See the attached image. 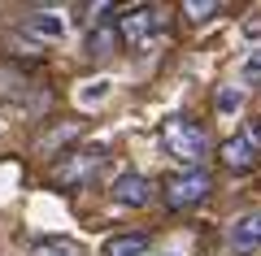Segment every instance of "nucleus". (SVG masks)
<instances>
[{"label":"nucleus","mask_w":261,"mask_h":256,"mask_svg":"<svg viewBox=\"0 0 261 256\" xmlns=\"http://www.w3.org/2000/svg\"><path fill=\"white\" fill-rule=\"evenodd\" d=\"M166 18L170 13L161 9V5H135V9H126L118 18L122 44H126L130 52H152L157 39H161V31H166Z\"/></svg>","instance_id":"nucleus-1"},{"label":"nucleus","mask_w":261,"mask_h":256,"mask_svg":"<svg viewBox=\"0 0 261 256\" xmlns=\"http://www.w3.org/2000/svg\"><path fill=\"white\" fill-rule=\"evenodd\" d=\"M161 144H166V156H174L187 169H200V161H205V152H209L205 130L196 126L192 118H166L161 122Z\"/></svg>","instance_id":"nucleus-2"},{"label":"nucleus","mask_w":261,"mask_h":256,"mask_svg":"<svg viewBox=\"0 0 261 256\" xmlns=\"http://www.w3.org/2000/svg\"><path fill=\"white\" fill-rule=\"evenodd\" d=\"M209 191H214V174L209 169H183L166 183V204L170 209H196V204H205Z\"/></svg>","instance_id":"nucleus-3"},{"label":"nucleus","mask_w":261,"mask_h":256,"mask_svg":"<svg viewBox=\"0 0 261 256\" xmlns=\"http://www.w3.org/2000/svg\"><path fill=\"white\" fill-rule=\"evenodd\" d=\"M100 165H105V148H79V152H65L61 165H57V183L61 187H83L92 183L96 174H100Z\"/></svg>","instance_id":"nucleus-4"},{"label":"nucleus","mask_w":261,"mask_h":256,"mask_svg":"<svg viewBox=\"0 0 261 256\" xmlns=\"http://www.w3.org/2000/svg\"><path fill=\"white\" fill-rule=\"evenodd\" d=\"M226 247L235 256H252L261 252V209H248L226 226Z\"/></svg>","instance_id":"nucleus-5"},{"label":"nucleus","mask_w":261,"mask_h":256,"mask_svg":"<svg viewBox=\"0 0 261 256\" xmlns=\"http://www.w3.org/2000/svg\"><path fill=\"white\" fill-rule=\"evenodd\" d=\"M109 195H113V204H122V209H144V204L152 200V183L144 174H122Z\"/></svg>","instance_id":"nucleus-6"},{"label":"nucleus","mask_w":261,"mask_h":256,"mask_svg":"<svg viewBox=\"0 0 261 256\" xmlns=\"http://www.w3.org/2000/svg\"><path fill=\"white\" fill-rule=\"evenodd\" d=\"M218 152H222V165H226V169H240V174H244V169H252V165L261 161V152H257L244 135H231Z\"/></svg>","instance_id":"nucleus-7"},{"label":"nucleus","mask_w":261,"mask_h":256,"mask_svg":"<svg viewBox=\"0 0 261 256\" xmlns=\"http://www.w3.org/2000/svg\"><path fill=\"white\" fill-rule=\"evenodd\" d=\"M27 31H35L39 39H65L70 22L61 13H53V9H39V13H27Z\"/></svg>","instance_id":"nucleus-8"},{"label":"nucleus","mask_w":261,"mask_h":256,"mask_svg":"<svg viewBox=\"0 0 261 256\" xmlns=\"http://www.w3.org/2000/svg\"><path fill=\"white\" fill-rule=\"evenodd\" d=\"M148 252V235H113V239H105V247H100V256H144Z\"/></svg>","instance_id":"nucleus-9"},{"label":"nucleus","mask_w":261,"mask_h":256,"mask_svg":"<svg viewBox=\"0 0 261 256\" xmlns=\"http://www.w3.org/2000/svg\"><path fill=\"white\" fill-rule=\"evenodd\" d=\"M79 130H83V126H79V122H61V126H53V130H44V135H39V156H48V152H53V148H61V144H70V139H79Z\"/></svg>","instance_id":"nucleus-10"},{"label":"nucleus","mask_w":261,"mask_h":256,"mask_svg":"<svg viewBox=\"0 0 261 256\" xmlns=\"http://www.w3.org/2000/svg\"><path fill=\"white\" fill-rule=\"evenodd\" d=\"M109 96H113V78H92V82L79 87V104H83V109H96V104H105Z\"/></svg>","instance_id":"nucleus-11"},{"label":"nucleus","mask_w":261,"mask_h":256,"mask_svg":"<svg viewBox=\"0 0 261 256\" xmlns=\"http://www.w3.org/2000/svg\"><path fill=\"white\" fill-rule=\"evenodd\" d=\"M113 44H118V35H113V26H92L87 31V56H113Z\"/></svg>","instance_id":"nucleus-12"},{"label":"nucleus","mask_w":261,"mask_h":256,"mask_svg":"<svg viewBox=\"0 0 261 256\" xmlns=\"http://www.w3.org/2000/svg\"><path fill=\"white\" fill-rule=\"evenodd\" d=\"M183 13L192 22H209L214 13H222V5H218V0H183Z\"/></svg>","instance_id":"nucleus-13"},{"label":"nucleus","mask_w":261,"mask_h":256,"mask_svg":"<svg viewBox=\"0 0 261 256\" xmlns=\"http://www.w3.org/2000/svg\"><path fill=\"white\" fill-rule=\"evenodd\" d=\"M31 256H74V247L61 243V239H39V243L31 247Z\"/></svg>","instance_id":"nucleus-14"},{"label":"nucleus","mask_w":261,"mask_h":256,"mask_svg":"<svg viewBox=\"0 0 261 256\" xmlns=\"http://www.w3.org/2000/svg\"><path fill=\"white\" fill-rule=\"evenodd\" d=\"M240 104H244V92H240V87H222V92H218V113H226V118H231Z\"/></svg>","instance_id":"nucleus-15"},{"label":"nucleus","mask_w":261,"mask_h":256,"mask_svg":"<svg viewBox=\"0 0 261 256\" xmlns=\"http://www.w3.org/2000/svg\"><path fill=\"white\" fill-rule=\"evenodd\" d=\"M244 78H261V44L244 56Z\"/></svg>","instance_id":"nucleus-16"},{"label":"nucleus","mask_w":261,"mask_h":256,"mask_svg":"<svg viewBox=\"0 0 261 256\" xmlns=\"http://www.w3.org/2000/svg\"><path fill=\"white\" fill-rule=\"evenodd\" d=\"M244 139H248V144L261 152V122H248V126H244Z\"/></svg>","instance_id":"nucleus-17"},{"label":"nucleus","mask_w":261,"mask_h":256,"mask_svg":"<svg viewBox=\"0 0 261 256\" xmlns=\"http://www.w3.org/2000/svg\"><path fill=\"white\" fill-rule=\"evenodd\" d=\"M244 35H261V18H252V22H244Z\"/></svg>","instance_id":"nucleus-18"}]
</instances>
